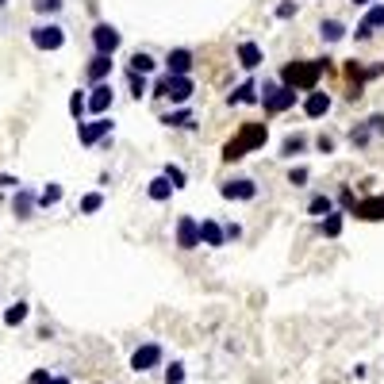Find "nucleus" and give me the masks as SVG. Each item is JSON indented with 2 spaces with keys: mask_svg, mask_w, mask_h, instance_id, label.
<instances>
[{
  "mask_svg": "<svg viewBox=\"0 0 384 384\" xmlns=\"http://www.w3.org/2000/svg\"><path fill=\"white\" fill-rule=\"evenodd\" d=\"M227 104H261L258 81H243L234 92H227Z\"/></svg>",
  "mask_w": 384,
  "mask_h": 384,
  "instance_id": "20",
  "label": "nucleus"
},
{
  "mask_svg": "<svg viewBox=\"0 0 384 384\" xmlns=\"http://www.w3.org/2000/svg\"><path fill=\"white\" fill-rule=\"evenodd\" d=\"M162 177H166V181L173 184V192H177V189H184V184H189V173H184L181 166H166V169H162Z\"/></svg>",
  "mask_w": 384,
  "mask_h": 384,
  "instance_id": "34",
  "label": "nucleus"
},
{
  "mask_svg": "<svg viewBox=\"0 0 384 384\" xmlns=\"http://www.w3.org/2000/svg\"><path fill=\"white\" fill-rule=\"evenodd\" d=\"M127 85H131V96H134V101L150 96V81H146L142 73H131V69H127Z\"/></svg>",
  "mask_w": 384,
  "mask_h": 384,
  "instance_id": "32",
  "label": "nucleus"
},
{
  "mask_svg": "<svg viewBox=\"0 0 384 384\" xmlns=\"http://www.w3.org/2000/svg\"><path fill=\"white\" fill-rule=\"evenodd\" d=\"M258 92H261V112H265V116H281V112H293V108H296V101H300V92L284 89V85H281V81H273V77H265V81L258 85Z\"/></svg>",
  "mask_w": 384,
  "mask_h": 384,
  "instance_id": "3",
  "label": "nucleus"
},
{
  "mask_svg": "<svg viewBox=\"0 0 384 384\" xmlns=\"http://www.w3.org/2000/svg\"><path fill=\"white\" fill-rule=\"evenodd\" d=\"M35 208H39V189H31V184H19L16 196H12V211H16V219H31Z\"/></svg>",
  "mask_w": 384,
  "mask_h": 384,
  "instance_id": "17",
  "label": "nucleus"
},
{
  "mask_svg": "<svg viewBox=\"0 0 384 384\" xmlns=\"http://www.w3.org/2000/svg\"><path fill=\"white\" fill-rule=\"evenodd\" d=\"M146 196H150L154 204H166L169 196H173V184H169L166 177L158 173V177H154V181H150V184H146Z\"/></svg>",
  "mask_w": 384,
  "mask_h": 384,
  "instance_id": "27",
  "label": "nucleus"
},
{
  "mask_svg": "<svg viewBox=\"0 0 384 384\" xmlns=\"http://www.w3.org/2000/svg\"><path fill=\"white\" fill-rule=\"evenodd\" d=\"M119 42H123V35H119L116 24H96L92 27V51L104 54V58H116Z\"/></svg>",
  "mask_w": 384,
  "mask_h": 384,
  "instance_id": "9",
  "label": "nucleus"
},
{
  "mask_svg": "<svg viewBox=\"0 0 384 384\" xmlns=\"http://www.w3.org/2000/svg\"><path fill=\"white\" fill-rule=\"evenodd\" d=\"M315 150H319V154H334V139H331V134H319V139H315Z\"/></svg>",
  "mask_w": 384,
  "mask_h": 384,
  "instance_id": "40",
  "label": "nucleus"
},
{
  "mask_svg": "<svg viewBox=\"0 0 384 384\" xmlns=\"http://www.w3.org/2000/svg\"><path fill=\"white\" fill-rule=\"evenodd\" d=\"M346 139H350V146H354V150H369V146H373L376 139H384V112H373L369 119L354 123Z\"/></svg>",
  "mask_w": 384,
  "mask_h": 384,
  "instance_id": "6",
  "label": "nucleus"
},
{
  "mask_svg": "<svg viewBox=\"0 0 384 384\" xmlns=\"http://www.w3.org/2000/svg\"><path fill=\"white\" fill-rule=\"evenodd\" d=\"M219 196H223V200H238V204L258 200V181H254V177H231V181L219 184Z\"/></svg>",
  "mask_w": 384,
  "mask_h": 384,
  "instance_id": "10",
  "label": "nucleus"
},
{
  "mask_svg": "<svg viewBox=\"0 0 384 384\" xmlns=\"http://www.w3.org/2000/svg\"><path fill=\"white\" fill-rule=\"evenodd\" d=\"M51 381H54V376L46 373V369H35V373H31V381H27V384H51Z\"/></svg>",
  "mask_w": 384,
  "mask_h": 384,
  "instance_id": "41",
  "label": "nucleus"
},
{
  "mask_svg": "<svg viewBox=\"0 0 384 384\" xmlns=\"http://www.w3.org/2000/svg\"><path fill=\"white\" fill-rule=\"evenodd\" d=\"M342 227H346V211H338V208H334L326 219H319V234H323V238H338Z\"/></svg>",
  "mask_w": 384,
  "mask_h": 384,
  "instance_id": "23",
  "label": "nucleus"
},
{
  "mask_svg": "<svg viewBox=\"0 0 384 384\" xmlns=\"http://www.w3.org/2000/svg\"><path fill=\"white\" fill-rule=\"evenodd\" d=\"M200 246H208V250L227 246V234H223V223H219V219H200Z\"/></svg>",
  "mask_w": 384,
  "mask_h": 384,
  "instance_id": "19",
  "label": "nucleus"
},
{
  "mask_svg": "<svg viewBox=\"0 0 384 384\" xmlns=\"http://www.w3.org/2000/svg\"><path fill=\"white\" fill-rule=\"evenodd\" d=\"M62 196H66V189H62L58 181L42 184V189H39V208H42V211H46V208H58V204H62Z\"/></svg>",
  "mask_w": 384,
  "mask_h": 384,
  "instance_id": "25",
  "label": "nucleus"
},
{
  "mask_svg": "<svg viewBox=\"0 0 384 384\" xmlns=\"http://www.w3.org/2000/svg\"><path fill=\"white\" fill-rule=\"evenodd\" d=\"M354 216H358V219H384V196L358 200V204H354Z\"/></svg>",
  "mask_w": 384,
  "mask_h": 384,
  "instance_id": "22",
  "label": "nucleus"
},
{
  "mask_svg": "<svg viewBox=\"0 0 384 384\" xmlns=\"http://www.w3.org/2000/svg\"><path fill=\"white\" fill-rule=\"evenodd\" d=\"M184 361H169V369H166V384H184Z\"/></svg>",
  "mask_w": 384,
  "mask_h": 384,
  "instance_id": "37",
  "label": "nucleus"
},
{
  "mask_svg": "<svg viewBox=\"0 0 384 384\" xmlns=\"http://www.w3.org/2000/svg\"><path fill=\"white\" fill-rule=\"evenodd\" d=\"M69 112H73V119L81 123L85 112H89V92H73V96H69Z\"/></svg>",
  "mask_w": 384,
  "mask_h": 384,
  "instance_id": "35",
  "label": "nucleus"
},
{
  "mask_svg": "<svg viewBox=\"0 0 384 384\" xmlns=\"http://www.w3.org/2000/svg\"><path fill=\"white\" fill-rule=\"evenodd\" d=\"M296 12H300V4H296V0H281V4H277V19H293Z\"/></svg>",
  "mask_w": 384,
  "mask_h": 384,
  "instance_id": "38",
  "label": "nucleus"
},
{
  "mask_svg": "<svg viewBox=\"0 0 384 384\" xmlns=\"http://www.w3.org/2000/svg\"><path fill=\"white\" fill-rule=\"evenodd\" d=\"M331 58H300V62H288L281 69V85L293 92H315L319 89V77L326 73Z\"/></svg>",
  "mask_w": 384,
  "mask_h": 384,
  "instance_id": "1",
  "label": "nucleus"
},
{
  "mask_svg": "<svg viewBox=\"0 0 384 384\" xmlns=\"http://www.w3.org/2000/svg\"><path fill=\"white\" fill-rule=\"evenodd\" d=\"M101 208H104V192H89V196H81V216H96Z\"/></svg>",
  "mask_w": 384,
  "mask_h": 384,
  "instance_id": "33",
  "label": "nucleus"
},
{
  "mask_svg": "<svg viewBox=\"0 0 384 384\" xmlns=\"http://www.w3.org/2000/svg\"><path fill=\"white\" fill-rule=\"evenodd\" d=\"M112 104H116V89H112V81L89 89V116L92 119H104L112 112Z\"/></svg>",
  "mask_w": 384,
  "mask_h": 384,
  "instance_id": "12",
  "label": "nucleus"
},
{
  "mask_svg": "<svg viewBox=\"0 0 384 384\" xmlns=\"http://www.w3.org/2000/svg\"><path fill=\"white\" fill-rule=\"evenodd\" d=\"M162 361H166V350H162V342H142L139 350L131 354V373H154V369H162Z\"/></svg>",
  "mask_w": 384,
  "mask_h": 384,
  "instance_id": "7",
  "label": "nucleus"
},
{
  "mask_svg": "<svg viewBox=\"0 0 384 384\" xmlns=\"http://www.w3.org/2000/svg\"><path fill=\"white\" fill-rule=\"evenodd\" d=\"M51 384H69V381H66V376H54V381H51Z\"/></svg>",
  "mask_w": 384,
  "mask_h": 384,
  "instance_id": "44",
  "label": "nucleus"
},
{
  "mask_svg": "<svg viewBox=\"0 0 384 384\" xmlns=\"http://www.w3.org/2000/svg\"><path fill=\"white\" fill-rule=\"evenodd\" d=\"M112 69H116V62H112V58H104V54H92L89 66H85V81H89V89L112 81Z\"/></svg>",
  "mask_w": 384,
  "mask_h": 384,
  "instance_id": "16",
  "label": "nucleus"
},
{
  "mask_svg": "<svg viewBox=\"0 0 384 384\" xmlns=\"http://www.w3.org/2000/svg\"><path fill=\"white\" fill-rule=\"evenodd\" d=\"M192 92H196L192 77H169V73H162L158 81L150 85V96H158V101H169V104H177V108H189Z\"/></svg>",
  "mask_w": 384,
  "mask_h": 384,
  "instance_id": "4",
  "label": "nucleus"
},
{
  "mask_svg": "<svg viewBox=\"0 0 384 384\" xmlns=\"http://www.w3.org/2000/svg\"><path fill=\"white\" fill-rule=\"evenodd\" d=\"M173 238H177L181 250H200V219H196V216H177Z\"/></svg>",
  "mask_w": 384,
  "mask_h": 384,
  "instance_id": "11",
  "label": "nucleus"
},
{
  "mask_svg": "<svg viewBox=\"0 0 384 384\" xmlns=\"http://www.w3.org/2000/svg\"><path fill=\"white\" fill-rule=\"evenodd\" d=\"M27 315H31V304H24V300L8 304V308H4V326H24Z\"/></svg>",
  "mask_w": 384,
  "mask_h": 384,
  "instance_id": "26",
  "label": "nucleus"
},
{
  "mask_svg": "<svg viewBox=\"0 0 384 384\" xmlns=\"http://www.w3.org/2000/svg\"><path fill=\"white\" fill-rule=\"evenodd\" d=\"M4 4H8V0H0V8H4Z\"/></svg>",
  "mask_w": 384,
  "mask_h": 384,
  "instance_id": "45",
  "label": "nucleus"
},
{
  "mask_svg": "<svg viewBox=\"0 0 384 384\" xmlns=\"http://www.w3.org/2000/svg\"><path fill=\"white\" fill-rule=\"evenodd\" d=\"M350 4H358V8H373V4H381V0H350Z\"/></svg>",
  "mask_w": 384,
  "mask_h": 384,
  "instance_id": "43",
  "label": "nucleus"
},
{
  "mask_svg": "<svg viewBox=\"0 0 384 384\" xmlns=\"http://www.w3.org/2000/svg\"><path fill=\"white\" fill-rule=\"evenodd\" d=\"M0 189H19V177H12V173H0Z\"/></svg>",
  "mask_w": 384,
  "mask_h": 384,
  "instance_id": "42",
  "label": "nucleus"
},
{
  "mask_svg": "<svg viewBox=\"0 0 384 384\" xmlns=\"http://www.w3.org/2000/svg\"><path fill=\"white\" fill-rule=\"evenodd\" d=\"M31 46L35 51H46V54L62 51V46H66V27H62L58 19H39V24L31 27Z\"/></svg>",
  "mask_w": 384,
  "mask_h": 384,
  "instance_id": "5",
  "label": "nucleus"
},
{
  "mask_svg": "<svg viewBox=\"0 0 384 384\" xmlns=\"http://www.w3.org/2000/svg\"><path fill=\"white\" fill-rule=\"evenodd\" d=\"M334 211V200L331 196H326V192H315V196H311L308 200V216H315V219H326Z\"/></svg>",
  "mask_w": 384,
  "mask_h": 384,
  "instance_id": "30",
  "label": "nucleus"
},
{
  "mask_svg": "<svg viewBox=\"0 0 384 384\" xmlns=\"http://www.w3.org/2000/svg\"><path fill=\"white\" fill-rule=\"evenodd\" d=\"M346 31H350V27H346L342 19H323V24H319V39H323L326 46L342 42V39H346Z\"/></svg>",
  "mask_w": 384,
  "mask_h": 384,
  "instance_id": "21",
  "label": "nucleus"
},
{
  "mask_svg": "<svg viewBox=\"0 0 384 384\" xmlns=\"http://www.w3.org/2000/svg\"><path fill=\"white\" fill-rule=\"evenodd\" d=\"M112 131H116V123H112L108 116L104 119H81L77 123V139H81V146H96V142H108Z\"/></svg>",
  "mask_w": 384,
  "mask_h": 384,
  "instance_id": "8",
  "label": "nucleus"
},
{
  "mask_svg": "<svg viewBox=\"0 0 384 384\" xmlns=\"http://www.w3.org/2000/svg\"><path fill=\"white\" fill-rule=\"evenodd\" d=\"M308 150V134H288V139L281 142V158H300V154Z\"/></svg>",
  "mask_w": 384,
  "mask_h": 384,
  "instance_id": "28",
  "label": "nucleus"
},
{
  "mask_svg": "<svg viewBox=\"0 0 384 384\" xmlns=\"http://www.w3.org/2000/svg\"><path fill=\"white\" fill-rule=\"evenodd\" d=\"M192 66H196V54L189 46H173L166 54V73L169 77H192Z\"/></svg>",
  "mask_w": 384,
  "mask_h": 384,
  "instance_id": "13",
  "label": "nucleus"
},
{
  "mask_svg": "<svg viewBox=\"0 0 384 384\" xmlns=\"http://www.w3.org/2000/svg\"><path fill=\"white\" fill-rule=\"evenodd\" d=\"M162 123L189 131V127H196V119H192V108H173V112H166V116H162Z\"/></svg>",
  "mask_w": 384,
  "mask_h": 384,
  "instance_id": "29",
  "label": "nucleus"
},
{
  "mask_svg": "<svg viewBox=\"0 0 384 384\" xmlns=\"http://www.w3.org/2000/svg\"><path fill=\"white\" fill-rule=\"evenodd\" d=\"M234 58H238V66H243L246 73H254V69H261V62H265V51H261V42L243 39L238 42V51H234Z\"/></svg>",
  "mask_w": 384,
  "mask_h": 384,
  "instance_id": "15",
  "label": "nucleus"
},
{
  "mask_svg": "<svg viewBox=\"0 0 384 384\" xmlns=\"http://www.w3.org/2000/svg\"><path fill=\"white\" fill-rule=\"evenodd\" d=\"M331 108H334V101H331V92H323V89H315V92L304 96V116H308V119L331 116Z\"/></svg>",
  "mask_w": 384,
  "mask_h": 384,
  "instance_id": "18",
  "label": "nucleus"
},
{
  "mask_svg": "<svg viewBox=\"0 0 384 384\" xmlns=\"http://www.w3.org/2000/svg\"><path fill=\"white\" fill-rule=\"evenodd\" d=\"M223 234H227V243H238L243 238V223H223Z\"/></svg>",
  "mask_w": 384,
  "mask_h": 384,
  "instance_id": "39",
  "label": "nucleus"
},
{
  "mask_svg": "<svg viewBox=\"0 0 384 384\" xmlns=\"http://www.w3.org/2000/svg\"><path fill=\"white\" fill-rule=\"evenodd\" d=\"M31 8H35V16H58L62 8H66V0H31Z\"/></svg>",
  "mask_w": 384,
  "mask_h": 384,
  "instance_id": "31",
  "label": "nucleus"
},
{
  "mask_svg": "<svg viewBox=\"0 0 384 384\" xmlns=\"http://www.w3.org/2000/svg\"><path fill=\"white\" fill-rule=\"evenodd\" d=\"M376 31H384V0H381V4H373V8L365 12V19L354 27V39H358V42H369Z\"/></svg>",
  "mask_w": 384,
  "mask_h": 384,
  "instance_id": "14",
  "label": "nucleus"
},
{
  "mask_svg": "<svg viewBox=\"0 0 384 384\" xmlns=\"http://www.w3.org/2000/svg\"><path fill=\"white\" fill-rule=\"evenodd\" d=\"M127 69H131V73H142V77H150L154 69H158V58H154L150 51H134V54H131V66H127Z\"/></svg>",
  "mask_w": 384,
  "mask_h": 384,
  "instance_id": "24",
  "label": "nucleus"
},
{
  "mask_svg": "<svg viewBox=\"0 0 384 384\" xmlns=\"http://www.w3.org/2000/svg\"><path fill=\"white\" fill-rule=\"evenodd\" d=\"M265 139H269V127L265 123H246L243 131H238L223 146V162H243L250 150H261V146H265Z\"/></svg>",
  "mask_w": 384,
  "mask_h": 384,
  "instance_id": "2",
  "label": "nucleus"
},
{
  "mask_svg": "<svg viewBox=\"0 0 384 384\" xmlns=\"http://www.w3.org/2000/svg\"><path fill=\"white\" fill-rule=\"evenodd\" d=\"M308 181H311V169H308V166H296V169H288V184H293V189H304Z\"/></svg>",
  "mask_w": 384,
  "mask_h": 384,
  "instance_id": "36",
  "label": "nucleus"
}]
</instances>
